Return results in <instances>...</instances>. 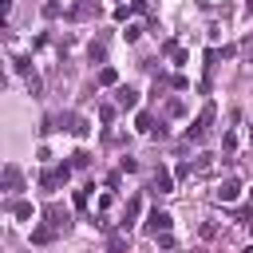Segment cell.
<instances>
[{
	"mask_svg": "<svg viewBox=\"0 0 253 253\" xmlns=\"http://www.w3.org/2000/svg\"><path fill=\"white\" fill-rule=\"evenodd\" d=\"M210 119H213V103H206V107H202V115L194 119V126L186 130V138H194V142H198V138L206 134V126H210Z\"/></svg>",
	"mask_w": 253,
	"mask_h": 253,
	"instance_id": "cell-1",
	"label": "cell"
},
{
	"mask_svg": "<svg viewBox=\"0 0 253 253\" xmlns=\"http://www.w3.org/2000/svg\"><path fill=\"white\" fill-rule=\"evenodd\" d=\"M67 178H71V166H55V170H47V174L40 178V186H43V190L51 194V190H55V186H63Z\"/></svg>",
	"mask_w": 253,
	"mask_h": 253,
	"instance_id": "cell-2",
	"label": "cell"
},
{
	"mask_svg": "<svg viewBox=\"0 0 253 253\" xmlns=\"http://www.w3.org/2000/svg\"><path fill=\"white\" fill-rule=\"evenodd\" d=\"M170 225H174V217L166 210H150V217H146V229L150 233H170Z\"/></svg>",
	"mask_w": 253,
	"mask_h": 253,
	"instance_id": "cell-3",
	"label": "cell"
},
{
	"mask_svg": "<svg viewBox=\"0 0 253 253\" xmlns=\"http://www.w3.org/2000/svg\"><path fill=\"white\" fill-rule=\"evenodd\" d=\"M213 198H217V202H237V198H241V182H237V178H225V182L213 190Z\"/></svg>",
	"mask_w": 253,
	"mask_h": 253,
	"instance_id": "cell-4",
	"label": "cell"
},
{
	"mask_svg": "<svg viewBox=\"0 0 253 253\" xmlns=\"http://www.w3.org/2000/svg\"><path fill=\"white\" fill-rule=\"evenodd\" d=\"M154 190H158V194H174V178H170V170H166V166H158V170H154Z\"/></svg>",
	"mask_w": 253,
	"mask_h": 253,
	"instance_id": "cell-5",
	"label": "cell"
},
{
	"mask_svg": "<svg viewBox=\"0 0 253 253\" xmlns=\"http://www.w3.org/2000/svg\"><path fill=\"white\" fill-rule=\"evenodd\" d=\"M47 217H51V225H55V229H63V233H67V225H71L67 210H59V206H47Z\"/></svg>",
	"mask_w": 253,
	"mask_h": 253,
	"instance_id": "cell-6",
	"label": "cell"
},
{
	"mask_svg": "<svg viewBox=\"0 0 253 253\" xmlns=\"http://www.w3.org/2000/svg\"><path fill=\"white\" fill-rule=\"evenodd\" d=\"M59 123H67V130H71V134H87V130H91L79 115H59Z\"/></svg>",
	"mask_w": 253,
	"mask_h": 253,
	"instance_id": "cell-7",
	"label": "cell"
},
{
	"mask_svg": "<svg viewBox=\"0 0 253 253\" xmlns=\"http://www.w3.org/2000/svg\"><path fill=\"white\" fill-rule=\"evenodd\" d=\"M4 190H8V194H16V190H20V170H16L12 162L4 166Z\"/></svg>",
	"mask_w": 253,
	"mask_h": 253,
	"instance_id": "cell-8",
	"label": "cell"
},
{
	"mask_svg": "<svg viewBox=\"0 0 253 253\" xmlns=\"http://www.w3.org/2000/svg\"><path fill=\"white\" fill-rule=\"evenodd\" d=\"M95 12H99V4H95V0H83V4H75V8H71V16H75V20H83V16H95Z\"/></svg>",
	"mask_w": 253,
	"mask_h": 253,
	"instance_id": "cell-9",
	"label": "cell"
},
{
	"mask_svg": "<svg viewBox=\"0 0 253 253\" xmlns=\"http://www.w3.org/2000/svg\"><path fill=\"white\" fill-rule=\"evenodd\" d=\"M55 233H59V229H55V225H40V229H36V233H32V241H36V245H47V241H51V237H55Z\"/></svg>",
	"mask_w": 253,
	"mask_h": 253,
	"instance_id": "cell-10",
	"label": "cell"
},
{
	"mask_svg": "<svg viewBox=\"0 0 253 253\" xmlns=\"http://www.w3.org/2000/svg\"><path fill=\"white\" fill-rule=\"evenodd\" d=\"M134 103H138V95H134L130 87H119V107H126V111H130Z\"/></svg>",
	"mask_w": 253,
	"mask_h": 253,
	"instance_id": "cell-11",
	"label": "cell"
},
{
	"mask_svg": "<svg viewBox=\"0 0 253 253\" xmlns=\"http://www.w3.org/2000/svg\"><path fill=\"white\" fill-rule=\"evenodd\" d=\"M138 210H142V202L134 198V202H126V217H123V225H130L134 217H138Z\"/></svg>",
	"mask_w": 253,
	"mask_h": 253,
	"instance_id": "cell-12",
	"label": "cell"
},
{
	"mask_svg": "<svg viewBox=\"0 0 253 253\" xmlns=\"http://www.w3.org/2000/svg\"><path fill=\"white\" fill-rule=\"evenodd\" d=\"M99 83H103V87H111V83H119V75H115V67H103V71H99Z\"/></svg>",
	"mask_w": 253,
	"mask_h": 253,
	"instance_id": "cell-13",
	"label": "cell"
},
{
	"mask_svg": "<svg viewBox=\"0 0 253 253\" xmlns=\"http://www.w3.org/2000/svg\"><path fill=\"white\" fill-rule=\"evenodd\" d=\"M87 162H91V154H87V150H75V154H71V166H75V170H83Z\"/></svg>",
	"mask_w": 253,
	"mask_h": 253,
	"instance_id": "cell-14",
	"label": "cell"
},
{
	"mask_svg": "<svg viewBox=\"0 0 253 253\" xmlns=\"http://www.w3.org/2000/svg\"><path fill=\"white\" fill-rule=\"evenodd\" d=\"M107 249H111V253H123V249H126V237H123V233H115V237H111V245H107Z\"/></svg>",
	"mask_w": 253,
	"mask_h": 253,
	"instance_id": "cell-15",
	"label": "cell"
},
{
	"mask_svg": "<svg viewBox=\"0 0 253 253\" xmlns=\"http://www.w3.org/2000/svg\"><path fill=\"white\" fill-rule=\"evenodd\" d=\"M12 213H16V217H32V206H28V202H16Z\"/></svg>",
	"mask_w": 253,
	"mask_h": 253,
	"instance_id": "cell-16",
	"label": "cell"
},
{
	"mask_svg": "<svg viewBox=\"0 0 253 253\" xmlns=\"http://www.w3.org/2000/svg\"><path fill=\"white\" fill-rule=\"evenodd\" d=\"M123 36H126V40H130V43H134V40H138V36H142V28H138V24H126V32H123Z\"/></svg>",
	"mask_w": 253,
	"mask_h": 253,
	"instance_id": "cell-17",
	"label": "cell"
},
{
	"mask_svg": "<svg viewBox=\"0 0 253 253\" xmlns=\"http://www.w3.org/2000/svg\"><path fill=\"white\" fill-rule=\"evenodd\" d=\"M138 130H142V134H150V130H154V123H150V115H138Z\"/></svg>",
	"mask_w": 253,
	"mask_h": 253,
	"instance_id": "cell-18",
	"label": "cell"
},
{
	"mask_svg": "<svg viewBox=\"0 0 253 253\" xmlns=\"http://www.w3.org/2000/svg\"><path fill=\"white\" fill-rule=\"evenodd\" d=\"M190 170H194L190 162H178V166H174V178H190Z\"/></svg>",
	"mask_w": 253,
	"mask_h": 253,
	"instance_id": "cell-19",
	"label": "cell"
},
{
	"mask_svg": "<svg viewBox=\"0 0 253 253\" xmlns=\"http://www.w3.org/2000/svg\"><path fill=\"white\" fill-rule=\"evenodd\" d=\"M182 111H186V107H182L178 99H170V103H166V115H182Z\"/></svg>",
	"mask_w": 253,
	"mask_h": 253,
	"instance_id": "cell-20",
	"label": "cell"
},
{
	"mask_svg": "<svg viewBox=\"0 0 253 253\" xmlns=\"http://www.w3.org/2000/svg\"><path fill=\"white\" fill-rule=\"evenodd\" d=\"M154 237H158V245H162V249H174V237H170V233H154Z\"/></svg>",
	"mask_w": 253,
	"mask_h": 253,
	"instance_id": "cell-21",
	"label": "cell"
},
{
	"mask_svg": "<svg viewBox=\"0 0 253 253\" xmlns=\"http://www.w3.org/2000/svg\"><path fill=\"white\" fill-rule=\"evenodd\" d=\"M241 253H253V245H245V249H241Z\"/></svg>",
	"mask_w": 253,
	"mask_h": 253,
	"instance_id": "cell-22",
	"label": "cell"
}]
</instances>
